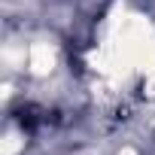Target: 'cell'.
I'll list each match as a JSON object with an SVG mask.
<instances>
[{
	"mask_svg": "<svg viewBox=\"0 0 155 155\" xmlns=\"http://www.w3.org/2000/svg\"><path fill=\"white\" fill-rule=\"evenodd\" d=\"M28 67H31V73L46 76V73L55 67V49H52L46 40H37V43L31 46V52H28Z\"/></svg>",
	"mask_w": 155,
	"mask_h": 155,
	"instance_id": "1",
	"label": "cell"
},
{
	"mask_svg": "<svg viewBox=\"0 0 155 155\" xmlns=\"http://www.w3.org/2000/svg\"><path fill=\"white\" fill-rule=\"evenodd\" d=\"M21 146H25V140H21V137H18L15 131H9V134L3 137V146H0V155H15V152H18Z\"/></svg>",
	"mask_w": 155,
	"mask_h": 155,
	"instance_id": "2",
	"label": "cell"
},
{
	"mask_svg": "<svg viewBox=\"0 0 155 155\" xmlns=\"http://www.w3.org/2000/svg\"><path fill=\"white\" fill-rule=\"evenodd\" d=\"M122 155H134V149H125V152H122Z\"/></svg>",
	"mask_w": 155,
	"mask_h": 155,
	"instance_id": "3",
	"label": "cell"
}]
</instances>
